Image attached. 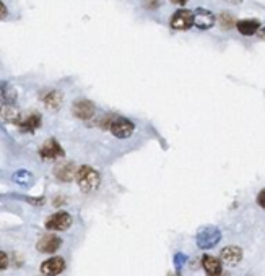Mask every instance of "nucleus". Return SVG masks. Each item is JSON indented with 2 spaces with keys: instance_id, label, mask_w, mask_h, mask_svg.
<instances>
[{
  "instance_id": "9d476101",
  "label": "nucleus",
  "mask_w": 265,
  "mask_h": 276,
  "mask_svg": "<svg viewBox=\"0 0 265 276\" xmlns=\"http://www.w3.org/2000/svg\"><path fill=\"white\" fill-rule=\"evenodd\" d=\"M217 23V16L207 8H197L194 12V26L198 29H210Z\"/></svg>"
},
{
  "instance_id": "1a4fd4ad",
  "label": "nucleus",
  "mask_w": 265,
  "mask_h": 276,
  "mask_svg": "<svg viewBox=\"0 0 265 276\" xmlns=\"http://www.w3.org/2000/svg\"><path fill=\"white\" fill-rule=\"evenodd\" d=\"M39 270L44 276H59L65 270V260L62 257H51L41 263Z\"/></svg>"
},
{
  "instance_id": "2eb2a0df",
  "label": "nucleus",
  "mask_w": 265,
  "mask_h": 276,
  "mask_svg": "<svg viewBox=\"0 0 265 276\" xmlns=\"http://www.w3.org/2000/svg\"><path fill=\"white\" fill-rule=\"evenodd\" d=\"M43 120H41V114L38 112H31L26 117H23L21 122L18 124V127L23 133H35L39 127Z\"/></svg>"
},
{
  "instance_id": "ddd939ff",
  "label": "nucleus",
  "mask_w": 265,
  "mask_h": 276,
  "mask_svg": "<svg viewBox=\"0 0 265 276\" xmlns=\"http://www.w3.org/2000/svg\"><path fill=\"white\" fill-rule=\"evenodd\" d=\"M77 171L78 169L73 163H62L59 166H55L54 175H55V179L61 182H70L77 177Z\"/></svg>"
},
{
  "instance_id": "a211bd4d",
  "label": "nucleus",
  "mask_w": 265,
  "mask_h": 276,
  "mask_svg": "<svg viewBox=\"0 0 265 276\" xmlns=\"http://www.w3.org/2000/svg\"><path fill=\"white\" fill-rule=\"evenodd\" d=\"M0 117H2L5 122H12L16 125H18L23 119V115L18 109H16V106H7V104L0 106Z\"/></svg>"
},
{
  "instance_id": "4be33fe9",
  "label": "nucleus",
  "mask_w": 265,
  "mask_h": 276,
  "mask_svg": "<svg viewBox=\"0 0 265 276\" xmlns=\"http://www.w3.org/2000/svg\"><path fill=\"white\" fill-rule=\"evenodd\" d=\"M7 266H8V257H7L5 252L0 250V271H4Z\"/></svg>"
},
{
  "instance_id": "412c9836",
  "label": "nucleus",
  "mask_w": 265,
  "mask_h": 276,
  "mask_svg": "<svg viewBox=\"0 0 265 276\" xmlns=\"http://www.w3.org/2000/svg\"><path fill=\"white\" fill-rule=\"evenodd\" d=\"M161 5V0H143V7L146 10H158Z\"/></svg>"
},
{
  "instance_id": "6ab92c4d",
  "label": "nucleus",
  "mask_w": 265,
  "mask_h": 276,
  "mask_svg": "<svg viewBox=\"0 0 265 276\" xmlns=\"http://www.w3.org/2000/svg\"><path fill=\"white\" fill-rule=\"evenodd\" d=\"M217 21H218V24L223 28V29H231L233 26H236L238 24V21H236V18L231 13H226V12H223V13H220L218 15V18H217Z\"/></svg>"
},
{
  "instance_id": "cd10ccee",
  "label": "nucleus",
  "mask_w": 265,
  "mask_h": 276,
  "mask_svg": "<svg viewBox=\"0 0 265 276\" xmlns=\"http://www.w3.org/2000/svg\"><path fill=\"white\" fill-rule=\"evenodd\" d=\"M226 2H229V4H241L243 0H226Z\"/></svg>"
},
{
  "instance_id": "20e7f679",
  "label": "nucleus",
  "mask_w": 265,
  "mask_h": 276,
  "mask_svg": "<svg viewBox=\"0 0 265 276\" xmlns=\"http://www.w3.org/2000/svg\"><path fill=\"white\" fill-rule=\"evenodd\" d=\"M39 156H41V160H44V161H52V160L64 158L65 151L55 138H49L44 141L43 146L39 148Z\"/></svg>"
},
{
  "instance_id": "4468645a",
  "label": "nucleus",
  "mask_w": 265,
  "mask_h": 276,
  "mask_svg": "<svg viewBox=\"0 0 265 276\" xmlns=\"http://www.w3.org/2000/svg\"><path fill=\"white\" fill-rule=\"evenodd\" d=\"M202 266L207 276H223V263L213 255H203L202 257Z\"/></svg>"
},
{
  "instance_id": "f257e3e1",
  "label": "nucleus",
  "mask_w": 265,
  "mask_h": 276,
  "mask_svg": "<svg viewBox=\"0 0 265 276\" xmlns=\"http://www.w3.org/2000/svg\"><path fill=\"white\" fill-rule=\"evenodd\" d=\"M77 183L81 192L85 194H91L95 192L99 183H101V177H99V172L96 169H93L91 166H80L77 171Z\"/></svg>"
},
{
  "instance_id": "0eeeda50",
  "label": "nucleus",
  "mask_w": 265,
  "mask_h": 276,
  "mask_svg": "<svg viewBox=\"0 0 265 276\" xmlns=\"http://www.w3.org/2000/svg\"><path fill=\"white\" fill-rule=\"evenodd\" d=\"M96 109H95V104L88 101V99H78V101L73 103L72 106V114L77 117L80 120H90L93 119Z\"/></svg>"
},
{
  "instance_id": "9b49d317",
  "label": "nucleus",
  "mask_w": 265,
  "mask_h": 276,
  "mask_svg": "<svg viewBox=\"0 0 265 276\" xmlns=\"http://www.w3.org/2000/svg\"><path fill=\"white\" fill-rule=\"evenodd\" d=\"M220 260L228 266H236L243 260V250L238 246H228L220 252Z\"/></svg>"
},
{
  "instance_id": "393cba45",
  "label": "nucleus",
  "mask_w": 265,
  "mask_h": 276,
  "mask_svg": "<svg viewBox=\"0 0 265 276\" xmlns=\"http://www.w3.org/2000/svg\"><path fill=\"white\" fill-rule=\"evenodd\" d=\"M7 13H8V10H7V7H5V4L0 0V20H4L5 16H7Z\"/></svg>"
},
{
  "instance_id": "7ed1b4c3",
  "label": "nucleus",
  "mask_w": 265,
  "mask_h": 276,
  "mask_svg": "<svg viewBox=\"0 0 265 276\" xmlns=\"http://www.w3.org/2000/svg\"><path fill=\"white\" fill-rule=\"evenodd\" d=\"M135 130V125L132 120L126 119V117H115L111 120L109 132L115 138H129Z\"/></svg>"
},
{
  "instance_id": "423d86ee",
  "label": "nucleus",
  "mask_w": 265,
  "mask_h": 276,
  "mask_svg": "<svg viewBox=\"0 0 265 276\" xmlns=\"http://www.w3.org/2000/svg\"><path fill=\"white\" fill-rule=\"evenodd\" d=\"M72 223L73 220L67 211H57L49 216L44 226L49 231H67L72 226Z\"/></svg>"
},
{
  "instance_id": "aec40b11",
  "label": "nucleus",
  "mask_w": 265,
  "mask_h": 276,
  "mask_svg": "<svg viewBox=\"0 0 265 276\" xmlns=\"http://www.w3.org/2000/svg\"><path fill=\"white\" fill-rule=\"evenodd\" d=\"M13 180L18 182V183H23V186H24V183H28L31 180V174L26 169H20V171H16L13 174Z\"/></svg>"
},
{
  "instance_id": "bb28decb",
  "label": "nucleus",
  "mask_w": 265,
  "mask_h": 276,
  "mask_svg": "<svg viewBox=\"0 0 265 276\" xmlns=\"http://www.w3.org/2000/svg\"><path fill=\"white\" fill-rule=\"evenodd\" d=\"M257 36H259L260 39H265V28H260V29L257 31Z\"/></svg>"
},
{
  "instance_id": "f3484780",
  "label": "nucleus",
  "mask_w": 265,
  "mask_h": 276,
  "mask_svg": "<svg viewBox=\"0 0 265 276\" xmlns=\"http://www.w3.org/2000/svg\"><path fill=\"white\" fill-rule=\"evenodd\" d=\"M236 28L243 36H254V35H257V31L260 29V21L259 20H251V18L239 20L238 24H236Z\"/></svg>"
},
{
  "instance_id": "f03ea898",
  "label": "nucleus",
  "mask_w": 265,
  "mask_h": 276,
  "mask_svg": "<svg viewBox=\"0 0 265 276\" xmlns=\"http://www.w3.org/2000/svg\"><path fill=\"white\" fill-rule=\"evenodd\" d=\"M221 240V232L215 226H207V228L200 229L197 234V246L198 249L209 250L215 247Z\"/></svg>"
},
{
  "instance_id": "5701e85b",
  "label": "nucleus",
  "mask_w": 265,
  "mask_h": 276,
  "mask_svg": "<svg viewBox=\"0 0 265 276\" xmlns=\"http://www.w3.org/2000/svg\"><path fill=\"white\" fill-rule=\"evenodd\" d=\"M174 262H176V266H178V268H181L182 263L187 262V257H186L184 254H176V255H174Z\"/></svg>"
},
{
  "instance_id": "39448f33",
  "label": "nucleus",
  "mask_w": 265,
  "mask_h": 276,
  "mask_svg": "<svg viewBox=\"0 0 265 276\" xmlns=\"http://www.w3.org/2000/svg\"><path fill=\"white\" fill-rule=\"evenodd\" d=\"M169 24L172 29H179V31H186L189 28L194 26V12L187 10V8H181L174 15L171 16Z\"/></svg>"
},
{
  "instance_id": "c85d7f7f",
  "label": "nucleus",
  "mask_w": 265,
  "mask_h": 276,
  "mask_svg": "<svg viewBox=\"0 0 265 276\" xmlns=\"http://www.w3.org/2000/svg\"><path fill=\"white\" fill-rule=\"evenodd\" d=\"M169 276H181L179 273H174V274H169Z\"/></svg>"
},
{
  "instance_id": "b1692460",
  "label": "nucleus",
  "mask_w": 265,
  "mask_h": 276,
  "mask_svg": "<svg viewBox=\"0 0 265 276\" xmlns=\"http://www.w3.org/2000/svg\"><path fill=\"white\" fill-rule=\"evenodd\" d=\"M257 203H259L260 208H263V210H265V189L257 195Z\"/></svg>"
},
{
  "instance_id": "f8f14e48",
  "label": "nucleus",
  "mask_w": 265,
  "mask_h": 276,
  "mask_svg": "<svg viewBox=\"0 0 265 276\" xmlns=\"http://www.w3.org/2000/svg\"><path fill=\"white\" fill-rule=\"evenodd\" d=\"M41 101L44 103L47 109L57 111V109H61V106L64 103V95L59 89H47L41 95Z\"/></svg>"
},
{
  "instance_id": "dca6fc26",
  "label": "nucleus",
  "mask_w": 265,
  "mask_h": 276,
  "mask_svg": "<svg viewBox=\"0 0 265 276\" xmlns=\"http://www.w3.org/2000/svg\"><path fill=\"white\" fill-rule=\"evenodd\" d=\"M18 95H16V89L7 81H0V103L7 104V106H15Z\"/></svg>"
},
{
  "instance_id": "a878e982",
  "label": "nucleus",
  "mask_w": 265,
  "mask_h": 276,
  "mask_svg": "<svg viewBox=\"0 0 265 276\" xmlns=\"http://www.w3.org/2000/svg\"><path fill=\"white\" fill-rule=\"evenodd\" d=\"M171 4H174V5H181V7H184L187 4V0H171Z\"/></svg>"
},
{
  "instance_id": "6e6552de",
  "label": "nucleus",
  "mask_w": 265,
  "mask_h": 276,
  "mask_svg": "<svg viewBox=\"0 0 265 276\" xmlns=\"http://www.w3.org/2000/svg\"><path fill=\"white\" fill-rule=\"evenodd\" d=\"M62 246V239L59 236H54V234H46L43 236L36 244L38 252L41 254H54L61 249Z\"/></svg>"
}]
</instances>
